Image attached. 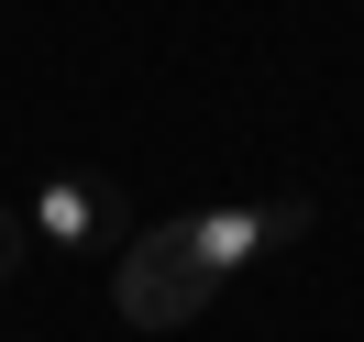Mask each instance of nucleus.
<instances>
[{
  "mask_svg": "<svg viewBox=\"0 0 364 342\" xmlns=\"http://www.w3.org/2000/svg\"><path fill=\"white\" fill-rule=\"evenodd\" d=\"M33 243V221H0V287H11V254Z\"/></svg>",
  "mask_w": 364,
  "mask_h": 342,
  "instance_id": "obj_4",
  "label": "nucleus"
},
{
  "mask_svg": "<svg viewBox=\"0 0 364 342\" xmlns=\"http://www.w3.org/2000/svg\"><path fill=\"white\" fill-rule=\"evenodd\" d=\"M320 221V210L309 199H265V210H254V199H221V210H188V243H199L210 254V265H254V254H276V243H298V232H309Z\"/></svg>",
  "mask_w": 364,
  "mask_h": 342,
  "instance_id": "obj_2",
  "label": "nucleus"
},
{
  "mask_svg": "<svg viewBox=\"0 0 364 342\" xmlns=\"http://www.w3.org/2000/svg\"><path fill=\"white\" fill-rule=\"evenodd\" d=\"M210 298H221V265L188 243V210L133 221V243L111 254V309L133 320V331H188Z\"/></svg>",
  "mask_w": 364,
  "mask_h": 342,
  "instance_id": "obj_1",
  "label": "nucleus"
},
{
  "mask_svg": "<svg viewBox=\"0 0 364 342\" xmlns=\"http://www.w3.org/2000/svg\"><path fill=\"white\" fill-rule=\"evenodd\" d=\"M33 243H133V210H122L111 177H45V199H33Z\"/></svg>",
  "mask_w": 364,
  "mask_h": 342,
  "instance_id": "obj_3",
  "label": "nucleus"
}]
</instances>
